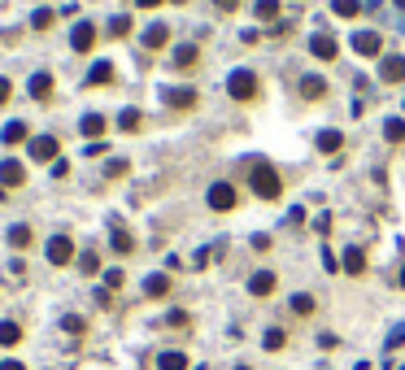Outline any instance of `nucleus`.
Returning a JSON list of instances; mask_svg holds the SVG:
<instances>
[{"mask_svg":"<svg viewBox=\"0 0 405 370\" xmlns=\"http://www.w3.org/2000/svg\"><path fill=\"white\" fill-rule=\"evenodd\" d=\"M249 183H253V192H257V196H262V201H274V196H279V192H283V183H279V174H274L266 162H257L253 166V174H249Z\"/></svg>","mask_w":405,"mask_h":370,"instance_id":"obj_1","label":"nucleus"},{"mask_svg":"<svg viewBox=\"0 0 405 370\" xmlns=\"http://www.w3.org/2000/svg\"><path fill=\"white\" fill-rule=\"evenodd\" d=\"M226 92H231V101H253V96H257V74L253 70H231Z\"/></svg>","mask_w":405,"mask_h":370,"instance_id":"obj_2","label":"nucleus"},{"mask_svg":"<svg viewBox=\"0 0 405 370\" xmlns=\"http://www.w3.org/2000/svg\"><path fill=\"white\" fill-rule=\"evenodd\" d=\"M44 257L53 266H70L74 262V239L70 235H53V239H48V249H44Z\"/></svg>","mask_w":405,"mask_h":370,"instance_id":"obj_3","label":"nucleus"},{"mask_svg":"<svg viewBox=\"0 0 405 370\" xmlns=\"http://www.w3.org/2000/svg\"><path fill=\"white\" fill-rule=\"evenodd\" d=\"M31 157H35V162H48V166H53L57 157H61V144H57L53 135H35V140H31Z\"/></svg>","mask_w":405,"mask_h":370,"instance_id":"obj_4","label":"nucleus"},{"mask_svg":"<svg viewBox=\"0 0 405 370\" xmlns=\"http://www.w3.org/2000/svg\"><path fill=\"white\" fill-rule=\"evenodd\" d=\"M379 48H383L379 31H358V35H353V53L358 57H379Z\"/></svg>","mask_w":405,"mask_h":370,"instance_id":"obj_5","label":"nucleus"},{"mask_svg":"<svg viewBox=\"0 0 405 370\" xmlns=\"http://www.w3.org/2000/svg\"><path fill=\"white\" fill-rule=\"evenodd\" d=\"M209 209H218V214L235 209V187L231 183H214V187H209Z\"/></svg>","mask_w":405,"mask_h":370,"instance_id":"obj_6","label":"nucleus"},{"mask_svg":"<svg viewBox=\"0 0 405 370\" xmlns=\"http://www.w3.org/2000/svg\"><path fill=\"white\" fill-rule=\"evenodd\" d=\"M92 44H96V26H92V22H74L70 48H74V53H92Z\"/></svg>","mask_w":405,"mask_h":370,"instance_id":"obj_7","label":"nucleus"},{"mask_svg":"<svg viewBox=\"0 0 405 370\" xmlns=\"http://www.w3.org/2000/svg\"><path fill=\"white\" fill-rule=\"evenodd\" d=\"M26 92H31V101H48V96H53V74L35 70V74H31V83H26Z\"/></svg>","mask_w":405,"mask_h":370,"instance_id":"obj_8","label":"nucleus"},{"mask_svg":"<svg viewBox=\"0 0 405 370\" xmlns=\"http://www.w3.org/2000/svg\"><path fill=\"white\" fill-rule=\"evenodd\" d=\"M18 183H26V166L22 162H0V187H18Z\"/></svg>","mask_w":405,"mask_h":370,"instance_id":"obj_9","label":"nucleus"},{"mask_svg":"<svg viewBox=\"0 0 405 370\" xmlns=\"http://www.w3.org/2000/svg\"><path fill=\"white\" fill-rule=\"evenodd\" d=\"M379 78L383 83H405V61L401 57H383L379 61Z\"/></svg>","mask_w":405,"mask_h":370,"instance_id":"obj_10","label":"nucleus"},{"mask_svg":"<svg viewBox=\"0 0 405 370\" xmlns=\"http://www.w3.org/2000/svg\"><path fill=\"white\" fill-rule=\"evenodd\" d=\"M144 48H166V40H170V26L166 22H153V26H144Z\"/></svg>","mask_w":405,"mask_h":370,"instance_id":"obj_11","label":"nucleus"},{"mask_svg":"<svg viewBox=\"0 0 405 370\" xmlns=\"http://www.w3.org/2000/svg\"><path fill=\"white\" fill-rule=\"evenodd\" d=\"M310 53H314V57H322V61H331V57H336V40L327 35V31H318V35L310 40Z\"/></svg>","mask_w":405,"mask_h":370,"instance_id":"obj_12","label":"nucleus"},{"mask_svg":"<svg viewBox=\"0 0 405 370\" xmlns=\"http://www.w3.org/2000/svg\"><path fill=\"white\" fill-rule=\"evenodd\" d=\"M166 105H174V109H192V105H197V92H192V87H166Z\"/></svg>","mask_w":405,"mask_h":370,"instance_id":"obj_13","label":"nucleus"},{"mask_svg":"<svg viewBox=\"0 0 405 370\" xmlns=\"http://www.w3.org/2000/svg\"><path fill=\"white\" fill-rule=\"evenodd\" d=\"M78 131H83V135L96 144V140L105 135V118H101V114H83V118H78Z\"/></svg>","mask_w":405,"mask_h":370,"instance_id":"obj_14","label":"nucleus"},{"mask_svg":"<svg viewBox=\"0 0 405 370\" xmlns=\"http://www.w3.org/2000/svg\"><path fill=\"white\" fill-rule=\"evenodd\" d=\"M249 292L253 296H270L274 292V275H270V270H257V275L249 279Z\"/></svg>","mask_w":405,"mask_h":370,"instance_id":"obj_15","label":"nucleus"},{"mask_svg":"<svg viewBox=\"0 0 405 370\" xmlns=\"http://www.w3.org/2000/svg\"><path fill=\"white\" fill-rule=\"evenodd\" d=\"M0 144H9V149H13V144H26V122H18V118L5 122V131H0Z\"/></svg>","mask_w":405,"mask_h":370,"instance_id":"obj_16","label":"nucleus"},{"mask_svg":"<svg viewBox=\"0 0 405 370\" xmlns=\"http://www.w3.org/2000/svg\"><path fill=\"white\" fill-rule=\"evenodd\" d=\"M9 244L13 249H31V244H35V235H31L26 222H13V227H9Z\"/></svg>","mask_w":405,"mask_h":370,"instance_id":"obj_17","label":"nucleus"},{"mask_svg":"<svg viewBox=\"0 0 405 370\" xmlns=\"http://www.w3.org/2000/svg\"><path fill=\"white\" fill-rule=\"evenodd\" d=\"M301 96H305V101H318V96H327V83H322L318 74H305L301 78Z\"/></svg>","mask_w":405,"mask_h":370,"instance_id":"obj_18","label":"nucleus"},{"mask_svg":"<svg viewBox=\"0 0 405 370\" xmlns=\"http://www.w3.org/2000/svg\"><path fill=\"white\" fill-rule=\"evenodd\" d=\"M157 370H188V358H183L179 348H166V353L157 358Z\"/></svg>","mask_w":405,"mask_h":370,"instance_id":"obj_19","label":"nucleus"},{"mask_svg":"<svg viewBox=\"0 0 405 370\" xmlns=\"http://www.w3.org/2000/svg\"><path fill=\"white\" fill-rule=\"evenodd\" d=\"M197 44H179V48H174V66H179V70H188V66H197Z\"/></svg>","mask_w":405,"mask_h":370,"instance_id":"obj_20","label":"nucleus"},{"mask_svg":"<svg viewBox=\"0 0 405 370\" xmlns=\"http://www.w3.org/2000/svg\"><path fill=\"white\" fill-rule=\"evenodd\" d=\"M18 340H22V327H18V323H9V318H5V323H0V348H13Z\"/></svg>","mask_w":405,"mask_h":370,"instance_id":"obj_21","label":"nucleus"},{"mask_svg":"<svg viewBox=\"0 0 405 370\" xmlns=\"http://www.w3.org/2000/svg\"><path fill=\"white\" fill-rule=\"evenodd\" d=\"M166 292H170L166 275H149V279H144V296H166Z\"/></svg>","mask_w":405,"mask_h":370,"instance_id":"obj_22","label":"nucleus"},{"mask_svg":"<svg viewBox=\"0 0 405 370\" xmlns=\"http://www.w3.org/2000/svg\"><path fill=\"white\" fill-rule=\"evenodd\" d=\"M345 270H349V275H362V270H366V257H362V249H358V244H353V249L345 253Z\"/></svg>","mask_w":405,"mask_h":370,"instance_id":"obj_23","label":"nucleus"},{"mask_svg":"<svg viewBox=\"0 0 405 370\" xmlns=\"http://www.w3.org/2000/svg\"><path fill=\"white\" fill-rule=\"evenodd\" d=\"M109 78H113V66H109V61H96V66L88 70V83L96 87V83H109Z\"/></svg>","mask_w":405,"mask_h":370,"instance_id":"obj_24","label":"nucleus"},{"mask_svg":"<svg viewBox=\"0 0 405 370\" xmlns=\"http://www.w3.org/2000/svg\"><path fill=\"white\" fill-rule=\"evenodd\" d=\"M109 244H113V253H131V249H135V239L126 235L122 227H113V235H109Z\"/></svg>","mask_w":405,"mask_h":370,"instance_id":"obj_25","label":"nucleus"},{"mask_svg":"<svg viewBox=\"0 0 405 370\" xmlns=\"http://www.w3.org/2000/svg\"><path fill=\"white\" fill-rule=\"evenodd\" d=\"M331 9L340 13V18H358V13H362V0H331Z\"/></svg>","mask_w":405,"mask_h":370,"instance_id":"obj_26","label":"nucleus"},{"mask_svg":"<svg viewBox=\"0 0 405 370\" xmlns=\"http://www.w3.org/2000/svg\"><path fill=\"white\" fill-rule=\"evenodd\" d=\"M340 144H345V140H340V131H322L318 135V153H340Z\"/></svg>","mask_w":405,"mask_h":370,"instance_id":"obj_27","label":"nucleus"},{"mask_svg":"<svg viewBox=\"0 0 405 370\" xmlns=\"http://www.w3.org/2000/svg\"><path fill=\"white\" fill-rule=\"evenodd\" d=\"M257 18L274 22V18H279V0H257Z\"/></svg>","mask_w":405,"mask_h":370,"instance_id":"obj_28","label":"nucleus"},{"mask_svg":"<svg viewBox=\"0 0 405 370\" xmlns=\"http://www.w3.org/2000/svg\"><path fill=\"white\" fill-rule=\"evenodd\" d=\"M262 344H266V353H279V348L288 344V335H283L279 327H270V331H266V340H262Z\"/></svg>","mask_w":405,"mask_h":370,"instance_id":"obj_29","label":"nucleus"},{"mask_svg":"<svg viewBox=\"0 0 405 370\" xmlns=\"http://www.w3.org/2000/svg\"><path fill=\"white\" fill-rule=\"evenodd\" d=\"M140 109H122V118H118V126H122V131H140Z\"/></svg>","mask_w":405,"mask_h":370,"instance_id":"obj_30","label":"nucleus"},{"mask_svg":"<svg viewBox=\"0 0 405 370\" xmlns=\"http://www.w3.org/2000/svg\"><path fill=\"white\" fill-rule=\"evenodd\" d=\"M383 135L392 140V144H401V140H405V122H401V118H388V126H383Z\"/></svg>","mask_w":405,"mask_h":370,"instance_id":"obj_31","label":"nucleus"},{"mask_svg":"<svg viewBox=\"0 0 405 370\" xmlns=\"http://www.w3.org/2000/svg\"><path fill=\"white\" fill-rule=\"evenodd\" d=\"M126 31H131V18H126V13L109 18V35H113V40H118V35H126Z\"/></svg>","mask_w":405,"mask_h":370,"instance_id":"obj_32","label":"nucleus"},{"mask_svg":"<svg viewBox=\"0 0 405 370\" xmlns=\"http://www.w3.org/2000/svg\"><path fill=\"white\" fill-rule=\"evenodd\" d=\"M31 26H35V31H48V26H53V9H35V13H31Z\"/></svg>","mask_w":405,"mask_h":370,"instance_id":"obj_33","label":"nucleus"},{"mask_svg":"<svg viewBox=\"0 0 405 370\" xmlns=\"http://www.w3.org/2000/svg\"><path fill=\"white\" fill-rule=\"evenodd\" d=\"M78 270H83V275H96V270H101V257H96V253H83V257H78Z\"/></svg>","mask_w":405,"mask_h":370,"instance_id":"obj_34","label":"nucleus"},{"mask_svg":"<svg viewBox=\"0 0 405 370\" xmlns=\"http://www.w3.org/2000/svg\"><path fill=\"white\" fill-rule=\"evenodd\" d=\"M61 327H66L70 335H83V327H88V323H83L78 314H66V318H61Z\"/></svg>","mask_w":405,"mask_h":370,"instance_id":"obj_35","label":"nucleus"},{"mask_svg":"<svg viewBox=\"0 0 405 370\" xmlns=\"http://www.w3.org/2000/svg\"><path fill=\"white\" fill-rule=\"evenodd\" d=\"M292 310H297V314H314V296H305V292L292 296Z\"/></svg>","mask_w":405,"mask_h":370,"instance_id":"obj_36","label":"nucleus"},{"mask_svg":"<svg viewBox=\"0 0 405 370\" xmlns=\"http://www.w3.org/2000/svg\"><path fill=\"white\" fill-rule=\"evenodd\" d=\"M105 174H109V179H122V174H126V162H122V157H118V162H109Z\"/></svg>","mask_w":405,"mask_h":370,"instance_id":"obj_37","label":"nucleus"},{"mask_svg":"<svg viewBox=\"0 0 405 370\" xmlns=\"http://www.w3.org/2000/svg\"><path fill=\"white\" fill-rule=\"evenodd\" d=\"M122 279H126L122 270H105V287H122Z\"/></svg>","mask_w":405,"mask_h":370,"instance_id":"obj_38","label":"nucleus"},{"mask_svg":"<svg viewBox=\"0 0 405 370\" xmlns=\"http://www.w3.org/2000/svg\"><path fill=\"white\" fill-rule=\"evenodd\" d=\"M53 174H57V179H66V174H70V162H66V157H57V162H53Z\"/></svg>","mask_w":405,"mask_h":370,"instance_id":"obj_39","label":"nucleus"},{"mask_svg":"<svg viewBox=\"0 0 405 370\" xmlns=\"http://www.w3.org/2000/svg\"><path fill=\"white\" fill-rule=\"evenodd\" d=\"M9 92H13V87H9V78H0V105L9 101Z\"/></svg>","mask_w":405,"mask_h":370,"instance_id":"obj_40","label":"nucleus"},{"mask_svg":"<svg viewBox=\"0 0 405 370\" xmlns=\"http://www.w3.org/2000/svg\"><path fill=\"white\" fill-rule=\"evenodd\" d=\"M214 5H218V9H222V13H231V9H235V5H240V0H214Z\"/></svg>","mask_w":405,"mask_h":370,"instance_id":"obj_41","label":"nucleus"},{"mask_svg":"<svg viewBox=\"0 0 405 370\" xmlns=\"http://www.w3.org/2000/svg\"><path fill=\"white\" fill-rule=\"evenodd\" d=\"M0 370H26V366H22V362H13V358H9V362H0Z\"/></svg>","mask_w":405,"mask_h":370,"instance_id":"obj_42","label":"nucleus"},{"mask_svg":"<svg viewBox=\"0 0 405 370\" xmlns=\"http://www.w3.org/2000/svg\"><path fill=\"white\" fill-rule=\"evenodd\" d=\"M135 5H140V9H157V5H161V0H135Z\"/></svg>","mask_w":405,"mask_h":370,"instance_id":"obj_43","label":"nucleus"},{"mask_svg":"<svg viewBox=\"0 0 405 370\" xmlns=\"http://www.w3.org/2000/svg\"><path fill=\"white\" fill-rule=\"evenodd\" d=\"M401 287H405V270H401Z\"/></svg>","mask_w":405,"mask_h":370,"instance_id":"obj_44","label":"nucleus"},{"mask_svg":"<svg viewBox=\"0 0 405 370\" xmlns=\"http://www.w3.org/2000/svg\"><path fill=\"white\" fill-rule=\"evenodd\" d=\"M235 370H249V366H235Z\"/></svg>","mask_w":405,"mask_h":370,"instance_id":"obj_45","label":"nucleus"}]
</instances>
